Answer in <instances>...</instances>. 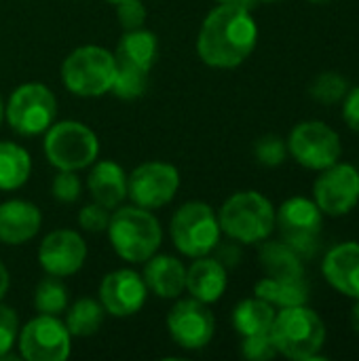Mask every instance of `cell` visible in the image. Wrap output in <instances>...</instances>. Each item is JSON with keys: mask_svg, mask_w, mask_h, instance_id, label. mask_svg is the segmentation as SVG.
I'll use <instances>...</instances> for the list:
<instances>
[{"mask_svg": "<svg viewBox=\"0 0 359 361\" xmlns=\"http://www.w3.org/2000/svg\"><path fill=\"white\" fill-rule=\"evenodd\" d=\"M258 42V23L250 6L222 2L203 19L197 34V55L203 63L218 70L241 66Z\"/></svg>", "mask_w": 359, "mask_h": 361, "instance_id": "1", "label": "cell"}, {"mask_svg": "<svg viewBox=\"0 0 359 361\" xmlns=\"http://www.w3.org/2000/svg\"><path fill=\"white\" fill-rule=\"evenodd\" d=\"M106 233L114 254L129 264H144L163 243L161 222L150 209L138 205H118L110 214Z\"/></svg>", "mask_w": 359, "mask_h": 361, "instance_id": "2", "label": "cell"}, {"mask_svg": "<svg viewBox=\"0 0 359 361\" xmlns=\"http://www.w3.org/2000/svg\"><path fill=\"white\" fill-rule=\"evenodd\" d=\"M271 338L279 355L294 361L324 360L326 326L307 305L279 309L271 326Z\"/></svg>", "mask_w": 359, "mask_h": 361, "instance_id": "3", "label": "cell"}, {"mask_svg": "<svg viewBox=\"0 0 359 361\" xmlns=\"http://www.w3.org/2000/svg\"><path fill=\"white\" fill-rule=\"evenodd\" d=\"M220 231L243 245L269 239L275 231V207L258 190H241L224 201L218 212Z\"/></svg>", "mask_w": 359, "mask_h": 361, "instance_id": "4", "label": "cell"}, {"mask_svg": "<svg viewBox=\"0 0 359 361\" xmlns=\"http://www.w3.org/2000/svg\"><path fill=\"white\" fill-rule=\"evenodd\" d=\"M114 74V53L97 44L74 49L61 63V82L76 97H102L110 93Z\"/></svg>", "mask_w": 359, "mask_h": 361, "instance_id": "5", "label": "cell"}, {"mask_svg": "<svg viewBox=\"0 0 359 361\" xmlns=\"http://www.w3.org/2000/svg\"><path fill=\"white\" fill-rule=\"evenodd\" d=\"M169 235L176 250L186 258L209 256L220 243L222 231L218 214L203 201H188L180 205L169 222Z\"/></svg>", "mask_w": 359, "mask_h": 361, "instance_id": "6", "label": "cell"}, {"mask_svg": "<svg viewBox=\"0 0 359 361\" xmlns=\"http://www.w3.org/2000/svg\"><path fill=\"white\" fill-rule=\"evenodd\" d=\"M44 157L55 169L80 171L91 167L99 154V140L80 121H59L44 131Z\"/></svg>", "mask_w": 359, "mask_h": 361, "instance_id": "7", "label": "cell"}, {"mask_svg": "<svg viewBox=\"0 0 359 361\" xmlns=\"http://www.w3.org/2000/svg\"><path fill=\"white\" fill-rule=\"evenodd\" d=\"M57 116V97L44 82H23L13 89L4 104V121L23 135L34 137L44 133Z\"/></svg>", "mask_w": 359, "mask_h": 361, "instance_id": "8", "label": "cell"}, {"mask_svg": "<svg viewBox=\"0 0 359 361\" xmlns=\"http://www.w3.org/2000/svg\"><path fill=\"white\" fill-rule=\"evenodd\" d=\"M275 228L305 262L311 260L322 247L324 214L313 199L290 197L275 209Z\"/></svg>", "mask_w": 359, "mask_h": 361, "instance_id": "9", "label": "cell"}, {"mask_svg": "<svg viewBox=\"0 0 359 361\" xmlns=\"http://www.w3.org/2000/svg\"><path fill=\"white\" fill-rule=\"evenodd\" d=\"M288 142V154L313 171H324L339 163L343 154L341 135L324 121H303L292 131Z\"/></svg>", "mask_w": 359, "mask_h": 361, "instance_id": "10", "label": "cell"}, {"mask_svg": "<svg viewBox=\"0 0 359 361\" xmlns=\"http://www.w3.org/2000/svg\"><path fill=\"white\" fill-rule=\"evenodd\" d=\"M180 190V171L165 161H146L127 176V197L144 209L169 205Z\"/></svg>", "mask_w": 359, "mask_h": 361, "instance_id": "11", "label": "cell"}, {"mask_svg": "<svg viewBox=\"0 0 359 361\" xmlns=\"http://www.w3.org/2000/svg\"><path fill=\"white\" fill-rule=\"evenodd\" d=\"M17 345L25 361H66L72 351V334L57 315L38 313L19 330Z\"/></svg>", "mask_w": 359, "mask_h": 361, "instance_id": "12", "label": "cell"}, {"mask_svg": "<svg viewBox=\"0 0 359 361\" xmlns=\"http://www.w3.org/2000/svg\"><path fill=\"white\" fill-rule=\"evenodd\" d=\"M171 341L186 351L205 349L216 334V319L209 311V305L199 302L197 298L178 300L165 319Z\"/></svg>", "mask_w": 359, "mask_h": 361, "instance_id": "13", "label": "cell"}, {"mask_svg": "<svg viewBox=\"0 0 359 361\" xmlns=\"http://www.w3.org/2000/svg\"><path fill=\"white\" fill-rule=\"evenodd\" d=\"M313 201L324 216L341 218L353 212L359 203V171L349 163H334L317 176L313 184Z\"/></svg>", "mask_w": 359, "mask_h": 361, "instance_id": "14", "label": "cell"}, {"mask_svg": "<svg viewBox=\"0 0 359 361\" xmlns=\"http://www.w3.org/2000/svg\"><path fill=\"white\" fill-rule=\"evenodd\" d=\"M87 260V243L80 233L70 228L51 231L38 245V264L47 275H76Z\"/></svg>", "mask_w": 359, "mask_h": 361, "instance_id": "15", "label": "cell"}, {"mask_svg": "<svg viewBox=\"0 0 359 361\" xmlns=\"http://www.w3.org/2000/svg\"><path fill=\"white\" fill-rule=\"evenodd\" d=\"M148 298V288L142 275L131 269L108 273L97 290V300L112 317H131L142 311Z\"/></svg>", "mask_w": 359, "mask_h": 361, "instance_id": "16", "label": "cell"}, {"mask_svg": "<svg viewBox=\"0 0 359 361\" xmlns=\"http://www.w3.org/2000/svg\"><path fill=\"white\" fill-rule=\"evenodd\" d=\"M42 226L38 205L25 199H8L0 203V243L23 245L30 243Z\"/></svg>", "mask_w": 359, "mask_h": 361, "instance_id": "17", "label": "cell"}, {"mask_svg": "<svg viewBox=\"0 0 359 361\" xmlns=\"http://www.w3.org/2000/svg\"><path fill=\"white\" fill-rule=\"evenodd\" d=\"M324 279L343 296L359 298V243L347 241L334 245L322 262Z\"/></svg>", "mask_w": 359, "mask_h": 361, "instance_id": "18", "label": "cell"}, {"mask_svg": "<svg viewBox=\"0 0 359 361\" xmlns=\"http://www.w3.org/2000/svg\"><path fill=\"white\" fill-rule=\"evenodd\" d=\"M148 292L163 300H178L186 292V267L169 254H154L144 262L142 273Z\"/></svg>", "mask_w": 359, "mask_h": 361, "instance_id": "19", "label": "cell"}, {"mask_svg": "<svg viewBox=\"0 0 359 361\" xmlns=\"http://www.w3.org/2000/svg\"><path fill=\"white\" fill-rule=\"evenodd\" d=\"M229 271L214 256L193 258V264L186 269V292L193 298L205 305H214L224 296Z\"/></svg>", "mask_w": 359, "mask_h": 361, "instance_id": "20", "label": "cell"}, {"mask_svg": "<svg viewBox=\"0 0 359 361\" xmlns=\"http://www.w3.org/2000/svg\"><path fill=\"white\" fill-rule=\"evenodd\" d=\"M87 188L95 203L112 212L127 199V173L116 161H95L87 178Z\"/></svg>", "mask_w": 359, "mask_h": 361, "instance_id": "21", "label": "cell"}, {"mask_svg": "<svg viewBox=\"0 0 359 361\" xmlns=\"http://www.w3.org/2000/svg\"><path fill=\"white\" fill-rule=\"evenodd\" d=\"M112 53H114L116 63L150 72V68L157 61L159 40L150 30H144V27L129 30L118 38L116 49Z\"/></svg>", "mask_w": 359, "mask_h": 361, "instance_id": "22", "label": "cell"}, {"mask_svg": "<svg viewBox=\"0 0 359 361\" xmlns=\"http://www.w3.org/2000/svg\"><path fill=\"white\" fill-rule=\"evenodd\" d=\"M258 260L273 279H303L305 277V260L286 243V241H260L258 243Z\"/></svg>", "mask_w": 359, "mask_h": 361, "instance_id": "23", "label": "cell"}, {"mask_svg": "<svg viewBox=\"0 0 359 361\" xmlns=\"http://www.w3.org/2000/svg\"><path fill=\"white\" fill-rule=\"evenodd\" d=\"M254 296L267 300L275 309H288V307H300L309 302V283L307 279H273L262 277L256 288Z\"/></svg>", "mask_w": 359, "mask_h": 361, "instance_id": "24", "label": "cell"}, {"mask_svg": "<svg viewBox=\"0 0 359 361\" xmlns=\"http://www.w3.org/2000/svg\"><path fill=\"white\" fill-rule=\"evenodd\" d=\"M275 315H277V309L273 305H269L267 300H262L258 296L245 298L233 309V328L241 336L267 334V332H271Z\"/></svg>", "mask_w": 359, "mask_h": 361, "instance_id": "25", "label": "cell"}, {"mask_svg": "<svg viewBox=\"0 0 359 361\" xmlns=\"http://www.w3.org/2000/svg\"><path fill=\"white\" fill-rule=\"evenodd\" d=\"M32 176L30 152L8 140L0 142V190L11 192L21 188Z\"/></svg>", "mask_w": 359, "mask_h": 361, "instance_id": "26", "label": "cell"}, {"mask_svg": "<svg viewBox=\"0 0 359 361\" xmlns=\"http://www.w3.org/2000/svg\"><path fill=\"white\" fill-rule=\"evenodd\" d=\"M104 307L95 298H78L74 305L66 309V328L76 338H87L99 332L104 322Z\"/></svg>", "mask_w": 359, "mask_h": 361, "instance_id": "27", "label": "cell"}, {"mask_svg": "<svg viewBox=\"0 0 359 361\" xmlns=\"http://www.w3.org/2000/svg\"><path fill=\"white\" fill-rule=\"evenodd\" d=\"M34 309L36 313L42 315H61L66 313L70 300H68V288L63 286L61 277H53L47 275L44 279L38 281V286L34 288Z\"/></svg>", "mask_w": 359, "mask_h": 361, "instance_id": "28", "label": "cell"}, {"mask_svg": "<svg viewBox=\"0 0 359 361\" xmlns=\"http://www.w3.org/2000/svg\"><path fill=\"white\" fill-rule=\"evenodd\" d=\"M148 89V72L131 68V66H121L116 63V74L110 87V93L118 99H138L146 93Z\"/></svg>", "mask_w": 359, "mask_h": 361, "instance_id": "29", "label": "cell"}, {"mask_svg": "<svg viewBox=\"0 0 359 361\" xmlns=\"http://www.w3.org/2000/svg\"><path fill=\"white\" fill-rule=\"evenodd\" d=\"M347 91H349L347 78L341 72H332V70L322 72L309 87V95L324 106H332V104L343 102Z\"/></svg>", "mask_w": 359, "mask_h": 361, "instance_id": "30", "label": "cell"}, {"mask_svg": "<svg viewBox=\"0 0 359 361\" xmlns=\"http://www.w3.org/2000/svg\"><path fill=\"white\" fill-rule=\"evenodd\" d=\"M254 157L264 167H279L288 159V142L275 133L262 135L254 146Z\"/></svg>", "mask_w": 359, "mask_h": 361, "instance_id": "31", "label": "cell"}, {"mask_svg": "<svg viewBox=\"0 0 359 361\" xmlns=\"http://www.w3.org/2000/svg\"><path fill=\"white\" fill-rule=\"evenodd\" d=\"M83 192V182L76 176V171L57 169V176L51 182V195L59 203H76Z\"/></svg>", "mask_w": 359, "mask_h": 361, "instance_id": "32", "label": "cell"}, {"mask_svg": "<svg viewBox=\"0 0 359 361\" xmlns=\"http://www.w3.org/2000/svg\"><path fill=\"white\" fill-rule=\"evenodd\" d=\"M19 317L17 313L0 302V360H11V349L17 345Z\"/></svg>", "mask_w": 359, "mask_h": 361, "instance_id": "33", "label": "cell"}, {"mask_svg": "<svg viewBox=\"0 0 359 361\" xmlns=\"http://www.w3.org/2000/svg\"><path fill=\"white\" fill-rule=\"evenodd\" d=\"M241 355L245 360L252 361H269L273 360L277 353L275 343L271 338V334H254V336H243L241 341Z\"/></svg>", "mask_w": 359, "mask_h": 361, "instance_id": "34", "label": "cell"}, {"mask_svg": "<svg viewBox=\"0 0 359 361\" xmlns=\"http://www.w3.org/2000/svg\"><path fill=\"white\" fill-rule=\"evenodd\" d=\"M114 6H116V21L125 32L144 27L148 13L142 0H121Z\"/></svg>", "mask_w": 359, "mask_h": 361, "instance_id": "35", "label": "cell"}, {"mask_svg": "<svg viewBox=\"0 0 359 361\" xmlns=\"http://www.w3.org/2000/svg\"><path fill=\"white\" fill-rule=\"evenodd\" d=\"M110 222V209L99 203H89L78 212V226L87 233H106Z\"/></svg>", "mask_w": 359, "mask_h": 361, "instance_id": "36", "label": "cell"}, {"mask_svg": "<svg viewBox=\"0 0 359 361\" xmlns=\"http://www.w3.org/2000/svg\"><path fill=\"white\" fill-rule=\"evenodd\" d=\"M212 254H216L214 258L226 269V271H231V269H235V267H239L241 264V258H243V254H241V247H239V243L237 241H233V239H229L226 243H218L216 247H214V252Z\"/></svg>", "mask_w": 359, "mask_h": 361, "instance_id": "37", "label": "cell"}, {"mask_svg": "<svg viewBox=\"0 0 359 361\" xmlns=\"http://www.w3.org/2000/svg\"><path fill=\"white\" fill-rule=\"evenodd\" d=\"M343 121L351 131L359 133V85L351 87L343 97Z\"/></svg>", "mask_w": 359, "mask_h": 361, "instance_id": "38", "label": "cell"}, {"mask_svg": "<svg viewBox=\"0 0 359 361\" xmlns=\"http://www.w3.org/2000/svg\"><path fill=\"white\" fill-rule=\"evenodd\" d=\"M8 288H11V275H8V269L4 267V262L0 260V302L6 296Z\"/></svg>", "mask_w": 359, "mask_h": 361, "instance_id": "39", "label": "cell"}, {"mask_svg": "<svg viewBox=\"0 0 359 361\" xmlns=\"http://www.w3.org/2000/svg\"><path fill=\"white\" fill-rule=\"evenodd\" d=\"M351 326H353V330L359 334V298H355V305L351 309Z\"/></svg>", "mask_w": 359, "mask_h": 361, "instance_id": "40", "label": "cell"}, {"mask_svg": "<svg viewBox=\"0 0 359 361\" xmlns=\"http://www.w3.org/2000/svg\"><path fill=\"white\" fill-rule=\"evenodd\" d=\"M2 121H4V102L0 97V125H2Z\"/></svg>", "mask_w": 359, "mask_h": 361, "instance_id": "41", "label": "cell"}, {"mask_svg": "<svg viewBox=\"0 0 359 361\" xmlns=\"http://www.w3.org/2000/svg\"><path fill=\"white\" fill-rule=\"evenodd\" d=\"M218 4H222V2H241V4H245L248 6V0H216Z\"/></svg>", "mask_w": 359, "mask_h": 361, "instance_id": "42", "label": "cell"}, {"mask_svg": "<svg viewBox=\"0 0 359 361\" xmlns=\"http://www.w3.org/2000/svg\"><path fill=\"white\" fill-rule=\"evenodd\" d=\"M309 2H317L320 4V2H328V0H309Z\"/></svg>", "mask_w": 359, "mask_h": 361, "instance_id": "43", "label": "cell"}, {"mask_svg": "<svg viewBox=\"0 0 359 361\" xmlns=\"http://www.w3.org/2000/svg\"><path fill=\"white\" fill-rule=\"evenodd\" d=\"M108 2H110V4H118L121 0H108Z\"/></svg>", "mask_w": 359, "mask_h": 361, "instance_id": "44", "label": "cell"}, {"mask_svg": "<svg viewBox=\"0 0 359 361\" xmlns=\"http://www.w3.org/2000/svg\"><path fill=\"white\" fill-rule=\"evenodd\" d=\"M258 2H279V0H258Z\"/></svg>", "mask_w": 359, "mask_h": 361, "instance_id": "45", "label": "cell"}]
</instances>
